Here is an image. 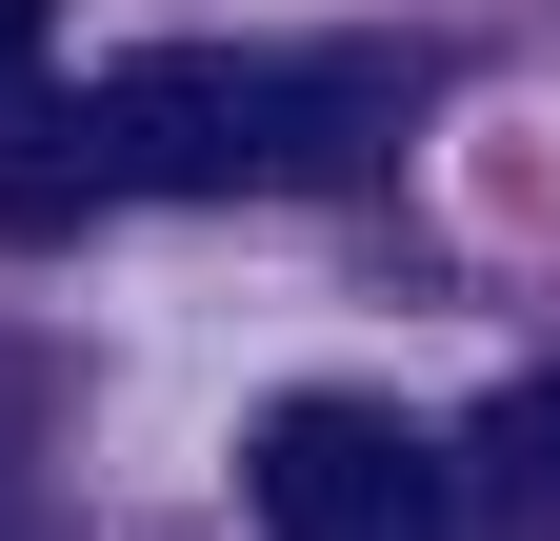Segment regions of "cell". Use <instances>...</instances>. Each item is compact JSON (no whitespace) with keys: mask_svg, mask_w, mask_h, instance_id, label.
<instances>
[{"mask_svg":"<svg viewBox=\"0 0 560 541\" xmlns=\"http://www.w3.org/2000/svg\"><path fill=\"white\" fill-rule=\"evenodd\" d=\"M400 120H420L400 41H140L0 141V241L120 221V200H320L381 181Z\"/></svg>","mask_w":560,"mask_h":541,"instance_id":"cell-1","label":"cell"},{"mask_svg":"<svg viewBox=\"0 0 560 541\" xmlns=\"http://www.w3.org/2000/svg\"><path fill=\"white\" fill-rule=\"evenodd\" d=\"M460 502H480V521H521V541H560V361L501 381V422L460 441Z\"/></svg>","mask_w":560,"mask_h":541,"instance_id":"cell-3","label":"cell"},{"mask_svg":"<svg viewBox=\"0 0 560 541\" xmlns=\"http://www.w3.org/2000/svg\"><path fill=\"white\" fill-rule=\"evenodd\" d=\"M40 21H60V0H0V101H21V60H40Z\"/></svg>","mask_w":560,"mask_h":541,"instance_id":"cell-5","label":"cell"},{"mask_svg":"<svg viewBox=\"0 0 560 541\" xmlns=\"http://www.w3.org/2000/svg\"><path fill=\"white\" fill-rule=\"evenodd\" d=\"M0 541H81V502H60V381L0 342Z\"/></svg>","mask_w":560,"mask_h":541,"instance_id":"cell-4","label":"cell"},{"mask_svg":"<svg viewBox=\"0 0 560 541\" xmlns=\"http://www.w3.org/2000/svg\"><path fill=\"white\" fill-rule=\"evenodd\" d=\"M241 502H260V541H460V461L381 401H260Z\"/></svg>","mask_w":560,"mask_h":541,"instance_id":"cell-2","label":"cell"}]
</instances>
